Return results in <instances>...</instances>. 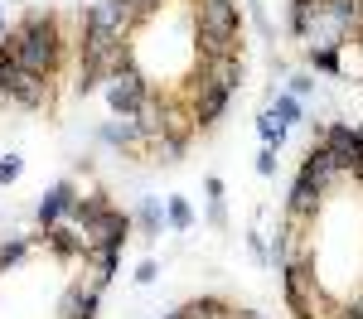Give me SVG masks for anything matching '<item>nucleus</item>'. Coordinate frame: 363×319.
Returning a JSON list of instances; mask_svg holds the SVG:
<instances>
[{"label":"nucleus","instance_id":"20e7f679","mask_svg":"<svg viewBox=\"0 0 363 319\" xmlns=\"http://www.w3.org/2000/svg\"><path fill=\"white\" fill-rule=\"evenodd\" d=\"M102 97H107V107H112L116 116L140 121L145 102H150V83H145V73H140V68H131V73H112V78L102 83Z\"/></svg>","mask_w":363,"mask_h":319},{"label":"nucleus","instance_id":"f03ea898","mask_svg":"<svg viewBox=\"0 0 363 319\" xmlns=\"http://www.w3.org/2000/svg\"><path fill=\"white\" fill-rule=\"evenodd\" d=\"M73 223H78V232H83L87 252H97V247H112V252H121V242H126V232H131V218H126V213H116V208L102 199V194H87V199H78Z\"/></svg>","mask_w":363,"mask_h":319},{"label":"nucleus","instance_id":"9b49d317","mask_svg":"<svg viewBox=\"0 0 363 319\" xmlns=\"http://www.w3.org/2000/svg\"><path fill=\"white\" fill-rule=\"evenodd\" d=\"M169 223H174L179 232L194 223V213H189V203H184V199H169Z\"/></svg>","mask_w":363,"mask_h":319},{"label":"nucleus","instance_id":"2eb2a0df","mask_svg":"<svg viewBox=\"0 0 363 319\" xmlns=\"http://www.w3.org/2000/svg\"><path fill=\"white\" fill-rule=\"evenodd\" d=\"M233 319H262L257 310H233Z\"/></svg>","mask_w":363,"mask_h":319},{"label":"nucleus","instance_id":"7ed1b4c3","mask_svg":"<svg viewBox=\"0 0 363 319\" xmlns=\"http://www.w3.org/2000/svg\"><path fill=\"white\" fill-rule=\"evenodd\" d=\"M0 92H5L10 102H20V107H44V97H49V83L34 78L25 63H20V54H15L10 39L0 44Z\"/></svg>","mask_w":363,"mask_h":319},{"label":"nucleus","instance_id":"0eeeda50","mask_svg":"<svg viewBox=\"0 0 363 319\" xmlns=\"http://www.w3.org/2000/svg\"><path fill=\"white\" fill-rule=\"evenodd\" d=\"M29 247H34V242H25V237H10V242H0V271H10L15 261H25V257H29Z\"/></svg>","mask_w":363,"mask_h":319},{"label":"nucleus","instance_id":"39448f33","mask_svg":"<svg viewBox=\"0 0 363 319\" xmlns=\"http://www.w3.org/2000/svg\"><path fill=\"white\" fill-rule=\"evenodd\" d=\"M73 213H78V199H73V184H54L44 203H39V228L44 232H58L73 223Z\"/></svg>","mask_w":363,"mask_h":319},{"label":"nucleus","instance_id":"1a4fd4ad","mask_svg":"<svg viewBox=\"0 0 363 319\" xmlns=\"http://www.w3.org/2000/svg\"><path fill=\"white\" fill-rule=\"evenodd\" d=\"M272 116H277V121H286V126H291V121H301V97H296V92H291V97H277Z\"/></svg>","mask_w":363,"mask_h":319},{"label":"nucleus","instance_id":"4468645a","mask_svg":"<svg viewBox=\"0 0 363 319\" xmlns=\"http://www.w3.org/2000/svg\"><path fill=\"white\" fill-rule=\"evenodd\" d=\"M136 281H140V286H150V281H155V261H140V266H136Z\"/></svg>","mask_w":363,"mask_h":319},{"label":"nucleus","instance_id":"f8f14e48","mask_svg":"<svg viewBox=\"0 0 363 319\" xmlns=\"http://www.w3.org/2000/svg\"><path fill=\"white\" fill-rule=\"evenodd\" d=\"M15 179H20V160L5 155V160H0V184H15Z\"/></svg>","mask_w":363,"mask_h":319},{"label":"nucleus","instance_id":"f257e3e1","mask_svg":"<svg viewBox=\"0 0 363 319\" xmlns=\"http://www.w3.org/2000/svg\"><path fill=\"white\" fill-rule=\"evenodd\" d=\"M10 44H15V54L25 63L34 78H54L58 73V58H63V34H58V20L54 15H25L15 34H5Z\"/></svg>","mask_w":363,"mask_h":319},{"label":"nucleus","instance_id":"423d86ee","mask_svg":"<svg viewBox=\"0 0 363 319\" xmlns=\"http://www.w3.org/2000/svg\"><path fill=\"white\" fill-rule=\"evenodd\" d=\"M92 315H97V290L78 276L73 286H63V295H58V319H92Z\"/></svg>","mask_w":363,"mask_h":319},{"label":"nucleus","instance_id":"6e6552de","mask_svg":"<svg viewBox=\"0 0 363 319\" xmlns=\"http://www.w3.org/2000/svg\"><path fill=\"white\" fill-rule=\"evenodd\" d=\"M310 63H315L320 73H335V78H344V63H339V49H310Z\"/></svg>","mask_w":363,"mask_h":319},{"label":"nucleus","instance_id":"9d476101","mask_svg":"<svg viewBox=\"0 0 363 319\" xmlns=\"http://www.w3.org/2000/svg\"><path fill=\"white\" fill-rule=\"evenodd\" d=\"M262 141H267V145H281V141H286V121H277V116L267 112V116H262Z\"/></svg>","mask_w":363,"mask_h":319},{"label":"nucleus","instance_id":"ddd939ff","mask_svg":"<svg viewBox=\"0 0 363 319\" xmlns=\"http://www.w3.org/2000/svg\"><path fill=\"white\" fill-rule=\"evenodd\" d=\"M257 170H262V174H277V145H267V150L257 155Z\"/></svg>","mask_w":363,"mask_h":319}]
</instances>
